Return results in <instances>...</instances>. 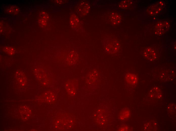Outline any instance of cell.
<instances>
[{
    "label": "cell",
    "instance_id": "3",
    "mask_svg": "<svg viewBox=\"0 0 176 131\" xmlns=\"http://www.w3.org/2000/svg\"><path fill=\"white\" fill-rule=\"evenodd\" d=\"M164 3L160 2L156 4L150 6L147 9V12L151 15H154L157 14L160 12L162 10V6H164Z\"/></svg>",
    "mask_w": 176,
    "mask_h": 131
},
{
    "label": "cell",
    "instance_id": "8",
    "mask_svg": "<svg viewBox=\"0 0 176 131\" xmlns=\"http://www.w3.org/2000/svg\"><path fill=\"white\" fill-rule=\"evenodd\" d=\"M133 4V2L130 0H124L122 1L119 4V7L121 9H126Z\"/></svg>",
    "mask_w": 176,
    "mask_h": 131
},
{
    "label": "cell",
    "instance_id": "10",
    "mask_svg": "<svg viewBox=\"0 0 176 131\" xmlns=\"http://www.w3.org/2000/svg\"><path fill=\"white\" fill-rule=\"evenodd\" d=\"M150 94L151 96H156V95H157L158 96H161V93L160 90L157 87H155L152 89L150 92Z\"/></svg>",
    "mask_w": 176,
    "mask_h": 131
},
{
    "label": "cell",
    "instance_id": "1",
    "mask_svg": "<svg viewBox=\"0 0 176 131\" xmlns=\"http://www.w3.org/2000/svg\"><path fill=\"white\" fill-rule=\"evenodd\" d=\"M104 42L105 47L107 52L113 54L118 51L120 47L118 42L113 39H108Z\"/></svg>",
    "mask_w": 176,
    "mask_h": 131
},
{
    "label": "cell",
    "instance_id": "9",
    "mask_svg": "<svg viewBox=\"0 0 176 131\" xmlns=\"http://www.w3.org/2000/svg\"><path fill=\"white\" fill-rule=\"evenodd\" d=\"M70 21L71 26L74 27L77 26L78 24L79 20L77 17L75 15H73L71 17Z\"/></svg>",
    "mask_w": 176,
    "mask_h": 131
},
{
    "label": "cell",
    "instance_id": "7",
    "mask_svg": "<svg viewBox=\"0 0 176 131\" xmlns=\"http://www.w3.org/2000/svg\"><path fill=\"white\" fill-rule=\"evenodd\" d=\"M125 79L127 82L131 85L135 84L137 82L136 76L132 74H127L125 76Z\"/></svg>",
    "mask_w": 176,
    "mask_h": 131
},
{
    "label": "cell",
    "instance_id": "6",
    "mask_svg": "<svg viewBox=\"0 0 176 131\" xmlns=\"http://www.w3.org/2000/svg\"><path fill=\"white\" fill-rule=\"evenodd\" d=\"M110 18L112 23L114 24L119 23L121 19V17L119 14L114 13L111 14Z\"/></svg>",
    "mask_w": 176,
    "mask_h": 131
},
{
    "label": "cell",
    "instance_id": "4",
    "mask_svg": "<svg viewBox=\"0 0 176 131\" xmlns=\"http://www.w3.org/2000/svg\"><path fill=\"white\" fill-rule=\"evenodd\" d=\"M143 54L145 58L150 60H155L156 58V54L154 51L150 48L145 49Z\"/></svg>",
    "mask_w": 176,
    "mask_h": 131
},
{
    "label": "cell",
    "instance_id": "5",
    "mask_svg": "<svg viewBox=\"0 0 176 131\" xmlns=\"http://www.w3.org/2000/svg\"><path fill=\"white\" fill-rule=\"evenodd\" d=\"M130 112L128 108H125L121 110L119 114V118L121 120H124L129 118Z\"/></svg>",
    "mask_w": 176,
    "mask_h": 131
},
{
    "label": "cell",
    "instance_id": "11",
    "mask_svg": "<svg viewBox=\"0 0 176 131\" xmlns=\"http://www.w3.org/2000/svg\"><path fill=\"white\" fill-rule=\"evenodd\" d=\"M4 50L6 52L10 55L13 54L15 51L13 48L10 47H6Z\"/></svg>",
    "mask_w": 176,
    "mask_h": 131
},
{
    "label": "cell",
    "instance_id": "2",
    "mask_svg": "<svg viewBox=\"0 0 176 131\" xmlns=\"http://www.w3.org/2000/svg\"><path fill=\"white\" fill-rule=\"evenodd\" d=\"M168 23L165 22H159L155 27L156 34L158 35H161L165 32L169 28Z\"/></svg>",
    "mask_w": 176,
    "mask_h": 131
}]
</instances>
